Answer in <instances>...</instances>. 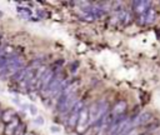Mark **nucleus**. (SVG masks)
Masks as SVG:
<instances>
[{
  "label": "nucleus",
  "mask_w": 160,
  "mask_h": 135,
  "mask_svg": "<svg viewBox=\"0 0 160 135\" xmlns=\"http://www.w3.org/2000/svg\"><path fill=\"white\" fill-rule=\"evenodd\" d=\"M54 76H55V71L52 70V69H46V71L42 74V76L39 79L40 80V82H41V89L40 90H44L48 85H49V82L54 79Z\"/></svg>",
  "instance_id": "1"
},
{
  "label": "nucleus",
  "mask_w": 160,
  "mask_h": 135,
  "mask_svg": "<svg viewBox=\"0 0 160 135\" xmlns=\"http://www.w3.org/2000/svg\"><path fill=\"white\" fill-rule=\"evenodd\" d=\"M151 118H152L151 112H149V111H142L141 114H139V115L135 118L132 125H136V126H139V125H145V124H148V122L151 120Z\"/></svg>",
  "instance_id": "2"
},
{
  "label": "nucleus",
  "mask_w": 160,
  "mask_h": 135,
  "mask_svg": "<svg viewBox=\"0 0 160 135\" xmlns=\"http://www.w3.org/2000/svg\"><path fill=\"white\" fill-rule=\"evenodd\" d=\"M132 5H134V10L136 11V14L142 15L148 11V9H149L148 5H151V2H149V1H132Z\"/></svg>",
  "instance_id": "3"
},
{
  "label": "nucleus",
  "mask_w": 160,
  "mask_h": 135,
  "mask_svg": "<svg viewBox=\"0 0 160 135\" xmlns=\"http://www.w3.org/2000/svg\"><path fill=\"white\" fill-rule=\"evenodd\" d=\"M19 124H20V120H19V118L15 115V116L12 118V120H11L10 122H8V125L5 126V131H4V134H5V135H12L14 131H15V129L18 128Z\"/></svg>",
  "instance_id": "4"
},
{
  "label": "nucleus",
  "mask_w": 160,
  "mask_h": 135,
  "mask_svg": "<svg viewBox=\"0 0 160 135\" xmlns=\"http://www.w3.org/2000/svg\"><path fill=\"white\" fill-rule=\"evenodd\" d=\"M125 110H126V102H125L124 100L118 101V102L114 105V108H112L111 115H118V116H119V115H124Z\"/></svg>",
  "instance_id": "5"
},
{
  "label": "nucleus",
  "mask_w": 160,
  "mask_h": 135,
  "mask_svg": "<svg viewBox=\"0 0 160 135\" xmlns=\"http://www.w3.org/2000/svg\"><path fill=\"white\" fill-rule=\"evenodd\" d=\"M15 115H16V114H15V111H14L12 109H6V110L1 114V122H4V124H5V122H6V124L10 122Z\"/></svg>",
  "instance_id": "6"
},
{
  "label": "nucleus",
  "mask_w": 160,
  "mask_h": 135,
  "mask_svg": "<svg viewBox=\"0 0 160 135\" xmlns=\"http://www.w3.org/2000/svg\"><path fill=\"white\" fill-rule=\"evenodd\" d=\"M25 70H26V68L19 69L18 71H15V72L11 75V79L15 80V81H21V80L24 79V76H25Z\"/></svg>",
  "instance_id": "7"
},
{
  "label": "nucleus",
  "mask_w": 160,
  "mask_h": 135,
  "mask_svg": "<svg viewBox=\"0 0 160 135\" xmlns=\"http://www.w3.org/2000/svg\"><path fill=\"white\" fill-rule=\"evenodd\" d=\"M154 16H155V10L152 8H149L148 11L145 12V24H150L154 21Z\"/></svg>",
  "instance_id": "8"
},
{
  "label": "nucleus",
  "mask_w": 160,
  "mask_h": 135,
  "mask_svg": "<svg viewBox=\"0 0 160 135\" xmlns=\"http://www.w3.org/2000/svg\"><path fill=\"white\" fill-rule=\"evenodd\" d=\"M18 11H19V14H20L21 18L28 19V18L31 16V11L29 9H26V8H18Z\"/></svg>",
  "instance_id": "9"
},
{
  "label": "nucleus",
  "mask_w": 160,
  "mask_h": 135,
  "mask_svg": "<svg viewBox=\"0 0 160 135\" xmlns=\"http://www.w3.org/2000/svg\"><path fill=\"white\" fill-rule=\"evenodd\" d=\"M29 110H30V114H31L32 116H35V115L38 114V108H36L35 105H32V104H29Z\"/></svg>",
  "instance_id": "10"
},
{
  "label": "nucleus",
  "mask_w": 160,
  "mask_h": 135,
  "mask_svg": "<svg viewBox=\"0 0 160 135\" xmlns=\"http://www.w3.org/2000/svg\"><path fill=\"white\" fill-rule=\"evenodd\" d=\"M34 122H35L36 125H44V119H42V116H36V118H34Z\"/></svg>",
  "instance_id": "11"
},
{
  "label": "nucleus",
  "mask_w": 160,
  "mask_h": 135,
  "mask_svg": "<svg viewBox=\"0 0 160 135\" xmlns=\"http://www.w3.org/2000/svg\"><path fill=\"white\" fill-rule=\"evenodd\" d=\"M125 135H138V130H136V128H132L128 134H125Z\"/></svg>",
  "instance_id": "12"
},
{
  "label": "nucleus",
  "mask_w": 160,
  "mask_h": 135,
  "mask_svg": "<svg viewBox=\"0 0 160 135\" xmlns=\"http://www.w3.org/2000/svg\"><path fill=\"white\" fill-rule=\"evenodd\" d=\"M36 12H38V15H39L40 18H45V16H46V12H45L44 10H38Z\"/></svg>",
  "instance_id": "13"
},
{
  "label": "nucleus",
  "mask_w": 160,
  "mask_h": 135,
  "mask_svg": "<svg viewBox=\"0 0 160 135\" xmlns=\"http://www.w3.org/2000/svg\"><path fill=\"white\" fill-rule=\"evenodd\" d=\"M50 130H51L52 132H59V131H60V128H58V126H51Z\"/></svg>",
  "instance_id": "14"
},
{
  "label": "nucleus",
  "mask_w": 160,
  "mask_h": 135,
  "mask_svg": "<svg viewBox=\"0 0 160 135\" xmlns=\"http://www.w3.org/2000/svg\"><path fill=\"white\" fill-rule=\"evenodd\" d=\"M20 108L22 110H26V109H29V104H20Z\"/></svg>",
  "instance_id": "15"
},
{
  "label": "nucleus",
  "mask_w": 160,
  "mask_h": 135,
  "mask_svg": "<svg viewBox=\"0 0 160 135\" xmlns=\"http://www.w3.org/2000/svg\"><path fill=\"white\" fill-rule=\"evenodd\" d=\"M5 131V126H4V122H0V134H2Z\"/></svg>",
  "instance_id": "16"
},
{
  "label": "nucleus",
  "mask_w": 160,
  "mask_h": 135,
  "mask_svg": "<svg viewBox=\"0 0 160 135\" xmlns=\"http://www.w3.org/2000/svg\"><path fill=\"white\" fill-rule=\"evenodd\" d=\"M11 100H12V102H15V104H18V105H20V104H21V102L19 101V99H18V98H12Z\"/></svg>",
  "instance_id": "17"
},
{
  "label": "nucleus",
  "mask_w": 160,
  "mask_h": 135,
  "mask_svg": "<svg viewBox=\"0 0 160 135\" xmlns=\"http://www.w3.org/2000/svg\"><path fill=\"white\" fill-rule=\"evenodd\" d=\"M24 135H34V132H31V131H30V132H25Z\"/></svg>",
  "instance_id": "18"
}]
</instances>
